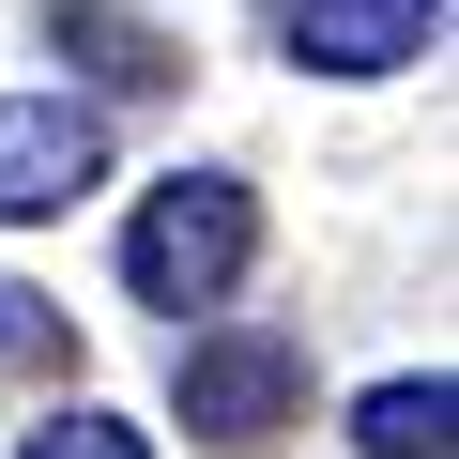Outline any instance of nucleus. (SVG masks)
<instances>
[{"mask_svg": "<svg viewBox=\"0 0 459 459\" xmlns=\"http://www.w3.org/2000/svg\"><path fill=\"white\" fill-rule=\"evenodd\" d=\"M246 261H261V184L246 169H169L138 214H123V291L138 307H230L246 291Z\"/></svg>", "mask_w": 459, "mask_h": 459, "instance_id": "obj_1", "label": "nucleus"}, {"mask_svg": "<svg viewBox=\"0 0 459 459\" xmlns=\"http://www.w3.org/2000/svg\"><path fill=\"white\" fill-rule=\"evenodd\" d=\"M16 459H153V429H123V413H92V398H77V413H47Z\"/></svg>", "mask_w": 459, "mask_h": 459, "instance_id": "obj_8", "label": "nucleus"}, {"mask_svg": "<svg viewBox=\"0 0 459 459\" xmlns=\"http://www.w3.org/2000/svg\"><path fill=\"white\" fill-rule=\"evenodd\" d=\"M62 352H77V337H62V307H47V291H16V276H0V383H47Z\"/></svg>", "mask_w": 459, "mask_h": 459, "instance_id": "obj_7", "label": "nucleus"}, {"mask_svg": "<svg viewBox=\"0 0 459 459\" xmlns=\"http://www.w3.org/2000/svg\"><path fill=\"white\" fill-rule=\"evenodd\" d=\"M352 444H368V459H459V383H444V368H383V383L352 398Z\"/></svg>", "mask_w": 459, "mask_h": 459, "instance_id": "obj_6", "label": "nucleus"}, {"mask_svg": "<svg viewBox=\"0 0 459 459\" xmlns=\"http://www.w3.org/2000/svg\"><path fill=\"white\" fill-rule=\"evenodd\" d=\"M47 47H62L92 92H169V77H184V47H169L153 16H123V0H47Z\"/></svg>", "mask_w": 459, "mask_h": 459, "instance_id": "obj_5", "label": "nucleus"}, {"mask_svg": "<svg viewBox=\"0 0 459 459\" xmlns=\"http://www.w3.org/2000/svg\"><path fill=\"white\" fill-rule=\"evenodd\" d=\"M169 413H184V444L246 459V444H276V429L307 413V352H291L276 322H199V337L169 352Z\"/></svg>", "mask_w": 459, "mask_h": 459, "instance_id": "obj_2", "label": "nucleus"}, {"mask_svg": "<svg viewBox=\"0 0 459 459\" xmlns=\"http://www.w3.org/2000/svg\"><path fill=\"white\" fill-rule=\"evenodd\" d=\"M108 184V123L77 92H0V230H47Z\"/></svg>", "mask_w": 459, "mask_h": 459, "instance_id": "obj_3", "label": "nucleus"}, {"mask_svg": "<svg viewBox=\"0 0 459 459\" xmlns=\"http://www.w3.org/2000/svg\"><path fill=\"white\" fill-rule=\"evenodd\" d=\"M276 47L307 77H398L444 47V0H276Z\"/></svg>", "mask_w": 459, "mask_h": 459, "instance_id": "obj_4", "label": "nucleus"}]
</instances>
